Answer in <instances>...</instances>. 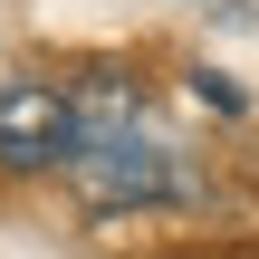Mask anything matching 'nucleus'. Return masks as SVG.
<instances>
[{"label":"nucleus","mask_w":259,"mask_h":259,"mask_svg":"<svg viewBox=\"0 0 259 259\" xmlns=\"http://www.w3.org/2000/svg\"><path fill=\"white\" fill-rule=\"evenodd\" d=\"M67 183H77L87 211H144V202H183V192H192L183 163H173L163 144H135V135L77 144V154H67Z\"/></svg>","instance_id":"nucleus-1"},{"label":"nucleus","mask_w":259,"mask_h":259,"mask_svg":"<svg viewBox=\"0 0 259 259\" xmlns=\"http://www.w3.org/2000/svg\"><path fill=\"white\" fill-rule=\"evenodd\" d=\"M77 144H87L77 135V96H58V87H0V173H48Z\"/></svg>","instance_id":"nucleus-2"}]
</instances>
